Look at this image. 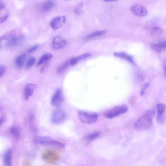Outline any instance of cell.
<instances>
[{"label":"cell","mask_w":166,"mask_h":166,"mask_svg":"<svg viewBox=\"0 0 166 166\" xmlns=\"http://www.w3.org/2000/svg\"><path fill=\"white\" fill-rule=\"evenodd\" d=\"M26 57V53L21 54L16 57L15 64L16 67L18 69L22 68L24 66Z\"/></svg>","instance_id":"obj_16"},{"label":"cell","mask_w":166,"mask_h":166,"mask_svg":"<svg viewBox=\"0 0 166 166\" xmlns=\"http://www.w3.org/2000/svg\"><path fill=\"white\" fill-rule=\"evenodd\" d=\"M67 42L63 37L60 35L55 36L53 38L52 47L54 49H63L67 45Z\"/></svg>","instance_id":"obj_9"},{"label":"cell","mask_w":166,"mask_h":166,"mask_svg":"<svg viewBox=\"0 0 166 166\" xmlns=\"http://www.w3.org/2000/svg\"><path fill=\"white\" fill-rule=\"evenodd\" d=\"M70 66V60L64 62L57 68V73L59 74L62 73L67 70Z\"/></svg>","instance_id":"obj_19"},{"label":"cell","mask_w":166,"mask_h":166,"mask_svg":"<svg viewBox=\"0 0 166 166\" xmlns=\"http://www.w3.org/2000/svg\"><path fill=\"white\" fill-rule=\"evenodd\" d=\"M12 151L11 149H7L4 154V162L6 166H12Z\"/></svg>","instance_id":"obj_15"},{"label":"cell","mask_w":166,"mask_h":166,"mask_svg":"<svg viewBox=\"0 0 166 166\" xmlns=\"http://www.w3.org/2000/svg\"><path fill=\"white\" fill-rule=\"evenodd\" d=\"M55 6V3L54 1H47L43 4L42 9L43 11L48 12L53 9Z\"/></svg>","instance_id":"obj_17"},{"label":"cell","mask_w":166,"mask_h":166,"mask_svg":"<svg viewBox=\"0 0 166 166\" xmlns=\"http://www.w3.org/2000/svg\"><path fill=\"white\" fill-rule=\"evenodd\" d=\"M163 32L162 29L159 27H155L151 31V36L154 38H157L159 37Z\"/></svg>","instance_id":"obj_21"},{"label":"cell","mask_w":166,"mask_h":166,"mask_svg":"<svg viewBox=\"0 0 166 166\" xmlns=\"http://www.w3.org/2000/svg\"><path fill=\"white\" fill-rule=\"evenodd\" d=\"M100 135V133L99 132H93L89 135L87 139L89 141L94 140L97 138Z\"/></svg>","instance_id":"obj_26"},{"label":"cell","mask_w":166,"mask_h":166,"mask_svg":"<svg viewBox=\"0 0 166 166\" xmlns=\"http://www.w3.org/2000/svg\"><path fill=\"white\" fill-rule=\"evenodd\" d=\"M49 65V62L47 61L45 63L43 66L41 68L40 70L41 73L44 72L47 68L48 67Z\"/></svg>","instance_id":"obj_33"},{"label":"cell","mask_w":166,"mask_h":166,"mask_svg":"<svg viewBox=\"0 0 166 166\" xmlns=\"http://www.w3.org/2000/svg\"><path fill=\"white\" fill-rule=\"evenodd\" d=\"M154 113L153 111H148L144 114L135 122L134 128L139 131L149 128L153 123Z\"/></svg>","instance_id":"obj_1"},{"label":"cell","mask_w":166,"mask_h":166,"mask_svg":"<svg viewBox=\"0 0 166 166\" xmlns=\"http://www.w3.org/2000/svg\"><path fill=\"white\" fill-rule=\"evenodd\" d=\"M150 85V83H146L143 84L141 91V96H143L144 95L145 91L149 87Z\"/></svg>","instance_id":"obj_28"},{"label":"cell","mask_w":166,"mask_h":166,"mask_svg":"<svg viewBox=\"0 0 166 166\" xmlns=\"http://www.w3.org/2000/svg\"><path fill=\"white\" fill-rule=\"evenodd\" d=\"M157 111V121L159 123L163 124L165 121L164 113L165 105L163 104H158L156 105Z\"/></svg>","instance_id":"obj_11"},{"label":"cell","mask_w":166,"mask_h":166,"mask_svg":"<svg viewBox=\"0 0 166 166\" xmlns=\"http://www.w3.org/2000/svg\"><path fill=\"white\" fill-rule=\"evenodd\" d=\"M67 114L63 110L57 109L54 111L52 116V121L55 124H60L63 122L67 118Z\"/></svg>","instance_id":"obj_5"},{"label":"cell","mask_w":166,"mask_h":166,"mask_svg":"<svg viewBox=\"0 0 166 166\" xmlns=\"http://www.w3.org/2000/svg\"><path fill=\"white\" fill-rule=\"evenodd\" d=\"M37 86L34 84L29 83L25 86L24 90L25 98L28 100L33 95L34 90L37 88Z\"/></svg>","instance_id":"obj_12"},{"label":"cell","mask_w":166,"mask_h":166,"mask_svg":"<svg viewBox=\"0 0 166 166\" xmlns=\"http://www.w3.org/2000/svg\"><path fill=\"white\" fill-rule=\"evenodd\" d=\"M158 45L162 49L166 48V40L161 41Z\"/></svg>","instance_id":"obj_32"},{"label":"cell","mask_w":166,"mask_h":166,"mask_svg":"<svg viewBox=\"0 0 166 166\" xmlns=\"http://www.w3.org/2000/svg\"><path fill=\"white\" fill-rule=\"evenodd\" d=\"M92 55L90 53H86L82 54L80 56L74 57L70 60V65L73 66L75 65L79 61L82 60L90 57Z\"/></svg>","instance_id":"obj_14"},{"label":"cell","mask_w":166,"mask_h":166,"mask_svg":"<svg viewBox=\"0 0 166 166\" xmlns=\"http://www.w3.org/2000/svg\"><path fill=\"white\" fill-rule=\"evenodd\" d=\"M15 34V31L14 30L11 31L2 36L1 38V41H2L7 39L10 40L14 37Z\"/></svg>","instance_id":"obj_24"},{"label":"cell","mask_w":166,"mask_h":166,"mask_svg":"<svg viewBox=\"0 0 166 166\" xmlns=\"http://www.w3.org/2000/svg\"><path fill=\"white\" fill-rule=\"evenodd\" d=\"M128 110V108L126 105L115 106L106 111L104 116L107 119H112L126 113Z\"/></svg>","instance_id":"obj_4"},{"label":"cell","mask_w":166,"mask_h":166,"mask_svg":"<svg viewBox=\"0 0 166 166\" xmlns=\"http://www.w3.org/2000/svg\"><path fill=\"white\" fill-rule=\"evenodd\" d=\"M114 55L115 56L124 59L134 65H135L133 57L127 53L123 52H115L114 53Z\"/></svg>","instance_id":"obj_13"},{"label":"cell","mask_w":166,"mask_h":166,"mask_svg":"<svg viewBox=\"0 0 166 166\" xmlns=\"http://www.w3.org/2000/svg\"><path fill=\"white\" fill-rule=\"evenodd\" d=\"M36 61L35 58L31 57L27 61L26 66L28 69L31 68L34 65Z\"/></svg>","instance_id":"obj_25"},{"label":"cell","mask_w":166,"mask_h":166,"mask_svg":"<svg viewBox=\"0 0 166 166\" xmlns=\"http://www.w3.org/2000/svg\"><path fill=\"white\" fill-rule=\"evenodd\" d=\"M25 39V36L24 34L15 36L9 40L6 44V47H13L19 46L23 44Z\"/></svg>","instance_id":"obj_6"},{"label":"cell","mask_w":166,"mask_h":166,"mask_svg":"<svg viewBox=\"0 0 166 166\" xmlns=\"http://www.w3.org/2000/svg\"><path fill=\"white\" fill-rule=\"evenodd\" d=\"M131 11L135 15L143 17L147 15V11L146 7L139 4H135L131 7Z\"/></svg>","instance_id":"obj_8"},{"label":"cell","mask_w":166,"mask_h":166,"mask_svg":"<svg viewBox=\"0 0 166 166\" xmlns=\"http://www.w3.org/2000/svg\"><path fill=\"white\" fill-rule=\"evenodd\" d=\"M10 16V14L7 13L6 15L2 16L0 19V21L1 23H3L5 22L6 20Z\"/></svg>","instance_id":"obj_31"},{"label":"cell","mask_w":166,"mask_h":166,"mask_svg":"<svg viewBox=\"0 0 166 166\" xmlns=\"http://www.w3.org/2000/svg\"><path fill=\"white\" fill-rule=\"evenodd\" d=\"M5 3L2 1H0V10L2 11L5 8Z\"/></svg>","instance_id":"obj_34"},{"label":"cell","mask_w":166,"mask_h":166,"mask_svg":"<svg viewBox=\"0 0 166 166\" xmlns=\"http://www.w3.org/2000/svg\"><path fill=\"white\" fill-rule=\"evenodd\" d=\"M83 3L81 2L78 4L75 7L74 12V13L78 16H81L83 13Z\"/></svg>","instance_id":"obj_22"},{"label":"cell","mask_w":166,"mask_h":166,"mask_svg":"<svg viewBox=\"0 0 166 166\" xmlns=\"http://www.w3.org/2000/svg\"><path fill=\"white\" fill-rule=\"evenodd\" d=\"M78 119L82 123L91 125L95 123L98 120V115L95 113L79 111L78 113Z\"/></svg>","instance_id":"obj_3"},{"label":"cell","mask_w":166,"mask_h":166,"mask_svg":"<svg viewBox=\"0 0 166 166\" xmlns=\"http://www.w3.org/2000/svg\"><path fill=\"white\" fill-rule=\"evenodd\" d=\"M6 71V68L4 65H1L0 66V75L2 77L5 74Z\"/></svg>","instance_id":"obj_30"},{"label":"cell","mask_w":166,"mask_h":166,"mask_svg":"<svg viewBox=\"0 0 166 166\" xmlns=\"http://www.w3.org/2000/svg\"><path fill=\"white\" fill-rule=\"evenodd\" d=\"M5 121V118L3 117H2L0 119V126H2L4 122Z\"/></svg>","instance_id":"obj_35"},{"label":"cell","mask_w":166,"mask_h":166,"mask_svg":"<svg viewBox=\"0 0 166 166\" xmlns=\"http://www.w3.org/2000/svg\"><path fill=\"white\" fill-rule=\"evenodd\" d=\"M106 32V31L105 30L97 31L89 35L86 38L90 39L102 36L105 34Z\"/></svg>","instance_id":"obj_23"},{"label":"cell","mask_w":166,"mask_h":166,"mask_svg":"<svg viewBox=\"0 0 166 166\" xmlns=\"http://www.w3.org/2000/svg\"><path fill=\"white\" fill-rule=\"evenodd\" d=\"M39 47V45H35L27 50V52L29 53H31L34 52L35 50L37 49Z\"/></svg>","instance_id":"obj_29"},{"label":"cell","mask_w":166,"mask_h":166,"mask_svg":"<svg viewBox=\"0 0 166 166\" xmlns=\"http://www.w3.org/2000/svg\"><path fill=\"white\" fill-rule=\"evenodd\" d=\"M63 100L62 90L60 89H57L54 92L52 97L51 103L52 105L54 106H58L62 104Z\"/></svg>","instance_id":"obj_7"},{"label":"cell","mask_w":166,"mask_h":166,"mask_svg":"<svg viewBox=\"0 0 166 166\" xmlns=\"http://www.w3.org/2000/svg\"><path fill=\"white\" fill-rule=\"evenodd\" d=\"M34 141L35 143L41 145L52 146L61 148L65 147V145L63 143L54 140L49 137H37L34 138Z\"/></svg>","instance_id":"obj_2"},{"label":"cell","mask_w":166,"mask_h":166,"mask_svg":"<svg viewBox=\"0 0 166 166\" xmlns=\"http://www.w3.org/2000/svg\"><path fill=\"white\" fill-rule=\"evenodd\" d=\"M164 71H165V74L166 76V66H165V67Z\"/></svg>","instance_id":"obj_37"},{"label":"cell","mask_w":166,"mask_h":166,"mask_svg":"<svg viewBox=\"0 0 166 166\" xmlns=\"http://www.w3.org/2000/svg\"><path fill=\"white\" fill-rule=\"evenodd\" d=\"M53 55L50 53H46L43 55L41 57L37 63L38 66L41 64L47 62V61L52 58Z\"/></svg>","instance_id":"obj_20"},{"label":"cell","mask_w":166,"mask_h":166,"mask_svg":"<svg viewBox=\"0 0 166 166\" xmlns=\"http://www.w3.org/2000/svg\"><path fill=\"white\" fill-rule=\"evenodd\" d=\"M10 132L14 138L16 139L20 138V129L17 127L13 126L10 129Z\"/></svg>","instance_id":"obj_18"},{"label":"cell","mask_w":166,"mask_h":166,"mask_svg":"<svg viewBox=\"0 0 166 166\" xmlns=\"http://www.w3.org/2000/svg\"><path fill=\"white\" fill-rule=\"evenodd\" d=\"M66 21V17L64 16H57L54 18L50 23L51 26L53 29L56 30L60 28Z\"/></svg>","instance_id":"obj_10"},{"label":"cell","mask_w":166,"mask_h":166,"mask_svg":"<svg viewBox=\"0 0 166 166\" xmlns=\"http://www.w3.org/2000/svg\"><path fill=\"white\" fill-rule=\"evenodd\" d=\"M151 47L158 53H160L162 51V48L158 44H152L151 45Z\"/></svg>","instance_id":"obj_27"},{"label":"cell","mask_w":166,"mask_h":166,"mask_svg":"<svg viewBox=\"0 0 166 166\" xmlns=\"http://www.w3.org/2000/svg\"><path fill=\"white\" fill-rule=\"evenodd\" d=\"M105 2H111L116 1H114V0H107V1H105Z\"/></svg>","instance_id":"obj_36"}]
</instances>
